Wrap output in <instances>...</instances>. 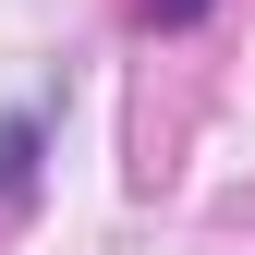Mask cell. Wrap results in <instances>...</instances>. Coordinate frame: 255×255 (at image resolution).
I'll return each instance as SVG.
<instances>
[{"label":"cell","mask_w":255,"mask_h":255,"mask_svg":"<svg viewBox=\"0 0 255 255\" xmlns=\"http://www.w3.org/2000/svg\"><path fill=\"white\" fill-rule=\"evenodd\" d=\"M24 182H37V110L0 122V195H24Z\"/></svg>","instance_id":"obj_1"},{"label":"cell","mask_w":255,"mask_h":255,"mask_svg":"<svg viewBox=\"0 0 255 255\" xmlns=\"http://www.w3.org/2000/svg\"><path fill=\"white\" fill-rule=\"evenodd\" d=\"M134 12H146V24H195L207 0H134Z\"/></svg>","instance_id":"obj_2"}]
</instances>
